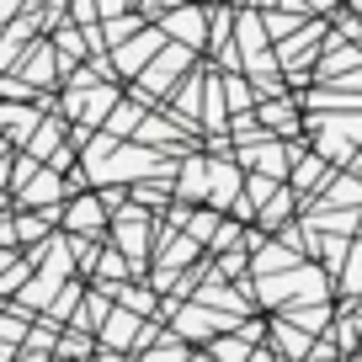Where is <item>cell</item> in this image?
Segmentation results:
<instances>
[{
	"mask_svg": "<svg viewBox=\"0 0 362 362\" xmlns=\"http://www.w3.org/2000/svg\"><path fill=\"white\" fill-rule=\"evenodd\" d=\"M134 330H139V320L128 315V309H117V315H107L102 341H107V346H128V341H134Z\"/></svg>",
	"mask_w": 362,
	"mask_h": 362,
	"instance_id": "6da1fadb",
	"label": "cell"
},
{
	"mask_svg": "<svg viewBox=\"0 0 362 362\" xmlns=\"http://www.w3.org/2000/svg\"><path fill=\"white\" fill-rule=\"evenodd\" d=\"M102 224V208H96V197H80L75 208H69V229H96Z\"/></svg>",
	"mask_w": 362,
	"mask_h": 362,
	"instance_id": "7a4b0ae2",
	"label": "cell"
},
{
	"mask_svg": "<svg viewBox=\"0 0 362 362\" xmlns=\"http://www.w3.org/2000/svg\"><path fill=\"white\" fill-rule=\"evenodd\" d=\"M149 54H155V37H134V43H128L123 54H117V69H139Z\"/></svg>",
	"mask_w": 362,
	"mask_h": 362,
	"instance_id": "3957f363",
	"label": "cell"
},
{
	"mask_svg": "<svg viewBox=\"0 0 362 362\" xmlns=\"http://www.w3.org/2000/svg\"><path fill=\"white\" fill-rule=\"evenodd\" d=\"M214 325L218 320L208 315V309H187V315H181V336H214Z\"/></svg>",
	"mask_w": 362,
	"mask_h": 362,
	"instance_id": "277c9868",
	"label": "cell"
},
{
	"mask_svg": "<svg viewBox=\"0 0 362 362\" xmlns=\"http://www.w3.org/2000/svg\"><path fill=\"white\" fill-rule=\"evenodd\" d=\"M165 27H176V33H187V37H197V43H203V27H197V6H181V16H170Z\"/></svg>",
	"mask_w": 362,
	"mask_h": 362,
	"instance_id": "5b68a950",
	"label": "cell"
},
{
	"mask_svg": "<svg viewBox=\"0 0 362 362\" xmlns=\"http://www.w3.org/2000/svg\"><path fill=\"white\" fill-rule=\"evenodd\" d=\"M22 75L27 80H48V48H37V54L22 59Z\"/></svg>",
	"mask_w": 362,
	"mask_h": 362,
	"instance_id": "8992f818",
	"label": "cell"
},
{
	"mask_svg": "<svg viewBox=\"0 0 362 362\" xmlns=\"http://www.w3.org/2000/svg\"><path fill=\"white\" fill-rule=\"evenodd\" d=\"M54 144H59V123H43V128H37V139H33V160H37V155H48Z\"/></svg>",
	"mask_w": 362,
	"mask_h": 362,
	"instance_id": "52a82bcc",
	"label": "cell"
},
{
	"mask_svg": "<svg viewBox=\"0 0 362 362\" xmlns=\"http://www.w3.org/2000/svg\"><path fill=\"white\" fill-rule=\"evenodd\" d=\"M245 357H250L245 341H218V357L214 362H245Z\"/></svg>",
	"mask_w": 362,
	"mask_h": 362,
	"instance_id": "ba28073f",
	"label": "cell"
},
{
	"mask_svg": "<svg viewBox=\"0 0 362 362\" xmlns=\"http://www.w3.org/2000/svg\"><path fill=\"white\" fill-rule=\"evenodd\" d=\"M320 170H325L320 160H304V165H298V187H315V181H320Z\"/></svg>",
	"mask_w": 362,
	"mask_h": 362,
	"instance_id": "9c48e42d",
	"label": "cell"
},
{
	"mask_svg": "<svg viewBox=\"0 0 362 362\" xmlns=\"http://www.w3.org/2000/svg\"><path fill=\"white\" fill-rule=\"evenodd\" d=\"M187 229H192V240H208V235H214V214H197Z\"/></svg>",
	"mask_w": 362,
	"mask_h": 362,
	"instance_id": "30bf717a",
	"label": "cell"
},
{
	"mask_svg": "<svg viewBox=\"0 0 362 362\" xmlns=\"http://www.w3.org/2000/svg\"><path fill=\"white\" fill-rule=\"evenodd\" d=\"M144 362H187V351H181V346H170V351H149Z\"/></svg>",
	"mask_w": 362,
	"mask_h": 362,
	"instance_id": "8fae6325",
	"label": "cell"
},
{
	"mask_svg": "<svg viewBox=\"0 0 362 362\" xmlns=\"http://www.w3.org/2000/svg\"><path fill=\"white\" fill-rule=\"evenodd\" d=\"M229 102H235V107H250V90L240 86V80H229Z\"/></svg>",
	"mask_w": 362,
	"mask_h": 362,
	"instance_id": "7c38bea8",
	"label": "cell"
},
{
	"mask_svg": "<svg viewBox=\"0 0 362 362\" xmlns=\"http://www.w3.org/2000/svg\"><path fill=\"white\" fill-rule=\"evenodd\" d=\"M346 283H351V288H362V245H357V267L346 272Z\"/></svg>",
	"mask_w": 362,
	"mask_h": 362,
	"instance_id": "4fadbf2b",
	"label": "cell"
},
{
	"mask_svg": "<svg viewBox=\"0 0 362 362\" xmlns=\"http://www.w3.org/2000/svg\"><path fill=\"white\" fill-rule=\"evenodd\" d=\"M96 11H107V16H117V11H123V0H102V6H96Z\"/></svg>",
	"mask_w": 362,
	"mask_h": 362,
	"instance_id": "5bb4252c",
	"label": "cell"
},
{
	"mask_svg": "<svg viewBox=\"0 0 362 362\" xmlns=\"http://www.w3.org/2000/svg\"><path fill=\"white\" fill-rule=\"evenodd\" d=\"M6 16H11V0H0V22H6Z\"/></svg>",
	"mask_w": 362,
	"mask_h": 362,
	"instance_id": "9a60e30c",
	"label": "cell"
},
{
	"mask_svg": "<svg viewBox=\"0 0 362 362\" xmlns=\"http://www.w3.org/2000/svg\"><path fill=\"white\" fill-rule=\"evenodd\" d=\"M197 362H214V357H197Z\"/></svg>",
	"mask_w": 362,
	"mask_h": 362,
	"instance_id": "2e32d148",
	"label": "cell"
},
{
	"mask_svg": "<svg viewBox=\"0 0 362 362\" xmlns=\"http://www.w3.org/2000/svg\"><path fill=\"white\" fill-rule=\"evenodd\" d=\"M256 362H272V357H256Z\"/></svg>",
	"mask_w": 362,
	"mask_h": 362,
	"instance_id": "e0dca14e",
	"label": "cell"
},
{
	"mask_svg": "<svg viewBox=\"0 0 362 362\" xmlns=\"http://www.w3.org/2000/svg\"><path fill=\"white\" fill-rule=\"evenodd\" d=\"M320 6H330V0H320Z\"/></svg>",
	"mask_w": 362,
	"mask_h": 362,
	"instance_id": "ac0fdd59",
	"label": "cell"
}]
</instances>
